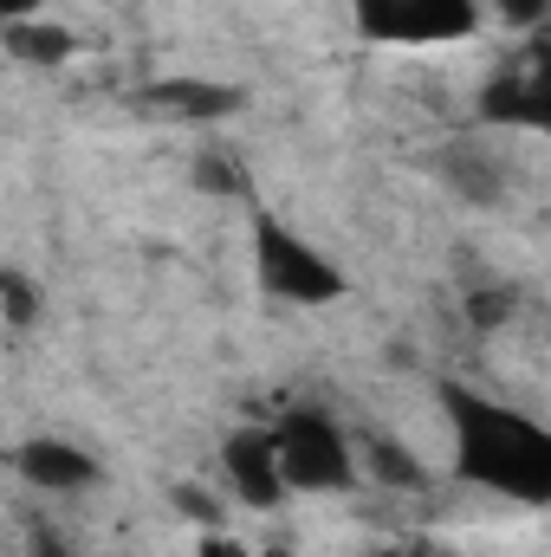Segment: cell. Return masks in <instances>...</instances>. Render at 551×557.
<instances>
[{
    "instance_id": "cell-1",
    "label": "cell",
    "mask_w": 551,
    "mask_h": 557,
    "mask_svg": "<svg viewBox=\"0 0 551 557\" xmlns=\"http://www.w3.org/2000/svg\"><path fill=\"white\" fill-rule=\"evenodd\" d=\"M441 416L454 441V480L519 499V506H546L551 499V434L539 416L474 389V383H441Z\"/></svg>"
},
{
    "instance_id": "cell-2",
    "label": "cell",
    "mask_w": 551,
    "mask_h": 557,
    "mask_svg": "<svg viewBox=\"0 0 551 557\" xmlns=\"http://www.w3.org/2000/svg\"><path fill=\"white\" fill-rule=\"evenodd\" d=\"M279 460V480L285 493H351L364 473H357V447H351V428L325 416V409H285V416L267 428Z\"/></svg>"
},
{
    "instance_id": "cell-3",
    "label": "cell",
    "mask_w": 551,
    "mask_h": 557,
    "mask_svg": "<svg viewBox=\"0 0 551 557\" xmlns=\"http://www.w3.org/2000/svg\"><path fill=\"white\" fill-rule=\"evenodd\" d=\"M254 278H260V292L279 298V305H338L344 292H351V278L338 260H325L305 234H292L279 214L267 208H254Z\"/></svg>"
},
{
    "instance_id": "cell-4",
    "label": "cell",
    "mask_w": 551,
    "mask_h": 557,
    "mask_svg": "<svg viewBox=\"0 0 551 557\" xmlns=\"http://www.w3.org/2000/svg\"><path fill=\"white\" fill-rule=\"evenodd\" d=\"M370 46H448L480 26V0H351Z\"/></svg>"
},
{
    "instance_id": "cell-5",
    "label": "cell",
    "mask_w": 551,
    "mask_h": 557,
    "mask_svg": "<svg viewBox=\"0 0 551 557\" xmlns=\"http://www.w3.org/2000/svg\"><path fill=\"white\" fill-rule=\"evenodd\" d=\"M434 182L467 201V208H500L513 195V156L500 149L493 137H448L434 156H428Z\"/></svg>"
},
{
    "instance_id": "cell-6",
    "label": "cell",
    "mask_w": 551,
    "mask_h": 557,
    "mask_svg": "<svg viewBox=\"0 0 551 557\" xmlns=\"http://www.w3.org/2000/svg\"><path fill=\"white\" fill-rule=\"evenodd\" d=\"M13 473L33 486V493H91L105 486V460L65 434H26L13 447Z\"/></svg>"
},
{
    "instance_id": "cell-7",
    "label": "cell",
    "mask_w": 551,
    "mask_h": 557,
    "mask_svg": "<svg viewBox=\"0 0 551 557\" xmlns=\"http://www.w3.org/2000/svg\"><path fill=\"white\" fill-rule=\"evenodd\" d=\"M143 111H156L162 124H221V117H234L247 98L234 91V85H221V78H201V72H162V78H149L137 91Z\"/></svg>"
},
{
    "instance_id": "cell-8",
    "label": "cell",
    "mask_w": 551,
    "mask_h": 557,
    "mask_svg": "<svg viewBox=\"0 0 551 557\" xmlns=\"http://www.w3.org/2000/svg\"><path fill=\"white\" fill-rule=\"evenodd\" d=\"M221 473H228V493H234L247 512H279V506H285V480H279L267 428H234V434L221 441Z\"/></svg>"
},
{
    "instance_id": "cell-9",
    "label": "cell",
    "mask_w": 551,
    "mask_h": 557,
    "mask_svg": "<svg viewBox=\"0 0 551 557\" xmlns=\"http://www.w3.org/2000/svg\"><path fill=\"white\" fill-rule=\"evenodd\" d=\"M551 117V78L546 59L526 52L513 72H493L480 85V124H519V131H546Z\"/></svg>"
},
{
    "instance_id": "cell-10",
    "label": "cell",
    "mask_w": 551,
    "mask_h": 557,
    "mask_svg": "<svg viewBox=\"0 0 551 557\" xmlns=\"http://www.w3.org/2000/svg\"><path fill=\"white\" fill-rule=\"evenodd\" d=\"M351 447H357V473H370L377 486H396V493H421V486H428V467L415 460L403 441H390V434H377V428H357Z\"/></svg>"
},
{
    "instance_id": "cell-11",
    "label": "cell",
    "mask_w": 551,
    "mask_h": 557,
    "mask_svg": "<svg viewBox=\"0 0 551 557\" xmlns=\"http://www.w3.org/2000/svg\"><path fill=\"white\" fill-rule=\"evenodd\" d=\"M0 46H7V59H20V65H33V72H59V65L78 52V39H72L59 20H46V13L0 26Z\"/></svg>"
},
{
    "instance_id": "cell-12",
    "label": "cell",
    "mask_w": 551,
    "mask_h": 557,
    "mask_svg": "<svg viewBox=\"0 0 551 557\" xmlns=\"http://www.w3.org/2000/svg\"><path fill=\"white\" fill-rule=\"evenodd\" d=\"M467 324L480 331V337H493V331H506L513 318H519V285H506V278H480L474 292H467Z\"/></svg>"
},
{
    "instance_id": "cell-13",
    "label": "cell",
    "mask_w": 551,
    "mask_h": 557,
    "mask_svg": "<svg viewBox=\"0 0 551 557\" xmlns=\"http://www.w3.org/2000/svg\"><path fill=\"white\" fill-rule=\"evenodd\" d=\"M0 318H7L13 331H33V318H39V285L26 273H7V267H0Z\"/></svg>"
},
{
    "instance_id": "cell-14",
    "label": "cell",
    "mask_w": 551,
    "mask_h": 557,
    "mask_svg": "<svg viewBox=\"0 0 551 557\" xmlns=\"http://www.w3.org/2000/svg\"><path fill=\"white\" fill-rule=\"evenodd\" d=\"M169 499H175V512H182V519H195L201 532H215V519H221V512H215V499H208L201 486H175Z\"/></svg>"
},
{
    "instance_id": "cell-15",
    "label": "cell",
    "mask_w": 551,
    "mask_h": 557,
    "mask_svg": "<svg viewBox=\"0 0 551 557\" xmlns=\"http://www.w3.org/2000/svg\"><path fill=\"white\" fill-rule=\"evenodd\" d=\"M500 7V20L506 26H519V33H539L546 26V13H551V0H493Z\"/></svg>"
},
{
    "instance_id": "cell-16",
    "label": "cell",
    "mask_w": 551,
    "mask_h": 557,
    "mask_svg": "<svg viewBox=\"0 0 551 557\" xmlns=\"http://www.w3.org/2000/svg\"><path fill=\"white\" fill-rule=\"evenodd\" d=\"M195 557H254V552H247L241 539H228V532L215 525V532H201V545H195Z\"/></svg>"
},
{
    "instance_id": "cell-17",
    "label": "cell",
    "mask_w": 551,
    "mask_h": 557,
    "mask_svg": "<svg viewBox=\"0 0 551 557\" xmlns=\"http://www.w3.org/2000/svg\"><path fill=\"white\" fill-rule=\"evenodd\" d=\"M52 0H0V26H13V20H33V13H46Z\"/></svg>"
},
{
    "instance_id": "cell-18",
    "label": "cell",
    "mask_w": 551,
    "mask_h": 557,
    "mask_svg": "<svg viewBox=\"0 0 551 557\" xmlns=\"http://www.w3.org/2000/svg\"><path fill=\"white\" fill-rule=\"evenodd\" d=\"M383 557H428L421 545H396V552H383Z\"/></svg>"
}]
</instances>
